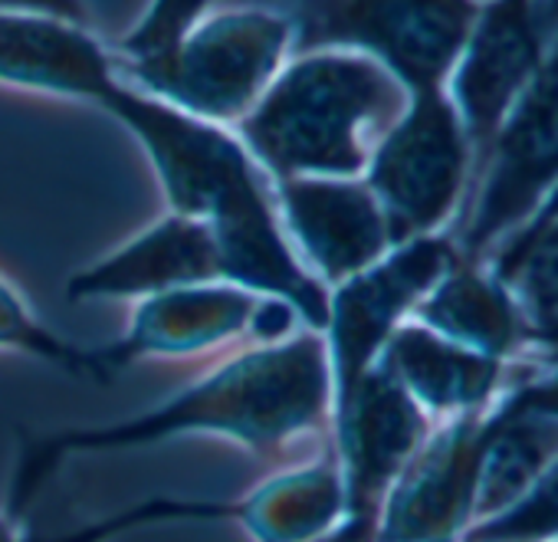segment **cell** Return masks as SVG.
Instances as JSON below:
<instances>
[{"mask_svg": "<svg viewBox=\"0 0 558 542\" xmlns=\"http://www.w3.org/2000/svg\"><path fill=\"white\" fill-rule=\"evenodd\" d=\"M460 542H558V457L515 503L473 522Z\"/></svg>", "mask_w": 558, "mask_h": 542, "instance_id": "cell-23", "label": "cell"}, {"mask_svg": "<svg viewBox=\"0 0 558 542\" xmlns=\"http://www.w3.org/2000/svg\"><path fill=\"white\" fill-rule=\"evenodd\" d=\"M555 457L558 418L519 405L512 392L496 398L489 408V427L480 457L473 522L515 503Z\"/></svg>", "mask_w": 558, "mask_h": 542, "instance_id": "cell-20", "label": "cell"}, {"mask_svg": "<svg viewBox=\"0 0 558 542\" xmlns=\"http://www.w3.org/2000/svg\"><path fill=\"white\" fill-rule=\"evenodd\" d=\"M512 293L532 349L558 359V191L486 256Z\"/></svg>", "mask_w": 558, "mask_h": 542, "instance_id": "cell-19", "label": "cell"}, {"mask_svg": "<svg viewBox=\"0 0 558 542\" xmlns=\"http://www.w3.org/2000/svg\"><path fill=\"white\" fill-rule=\"evenodd\" d=\"M493 408V405H489ZM489 408L437 421L391 483L375 542H460L473 526Z\"/></svg>", "mask_w": 558, "mask_h": 542, "instance_id": "cell-10", "label": "cell"}, {"mask_svg": "<svg viewBox=\"0 0 558 542\" xmlns=\"http://www.w3.org/2000/svg\"><path fill=\"white\" fill-rule=\"evenodd\" d=\"M119 83L112 47L86 21L0 8V86L99 109Z\"/></svg>", "mask_w": 558, "mask_h": 542, "instance_id": "cell-15", "label": "cell"}, {"mask_svg": "<svg viewBox=\"0 0 558 542\" xmlns=\"http://www.w3.org/2000/svg\"><path fill=\"white\" fill-rule=\"evenodd\" d=\"M210 8L214 0H148L142 17L112 47L122 76H135L161 63Z\"/></svg>", "mask_w": 558, "mask_h": 542, "instance_id": "cell-22", "label": "cell"}, {"mask_svg": "<svg viewBox=\"0 0 558 542\" xmlns=\"http://www.w3.org/2000/svg\"><path fill=\"white\" fill-rule=\"evenodd\" d=\"M378 365L417 401L430 421L486 411L509 372V362L473 352L417 320H408L395 329Z\"/></svg>", "mask_w": 558, "mask_h": 542, "instance_id": "cell-16", "label": "cell"}, {"mask_svg": "<svg viewBox=\"0 0 558 542\" xmlns=\"http://www.w3.org/2000/svg\"><path fill=\"white\" fill-rule=\"evenodd\" d=\"M558 191V34L489 142L473 201L453 237L460 256L483 260L506 233L529 220Z\"/></svg>", "mask_w": 558, "mask_h": 542, "instance_id": "cell-7", "label": "cell"}, {"mask_svg": "<svg viewBox=\"0 0 558 542\" xmlns=\"http://www.w3.org/2000/svg\"><path fill=\"white\" fill-rule=\"evenodd\" d=\"M0 8H17V11H44V14H60V17H73V21H86V4L83 0H0Z\"/></svg>", "mask_w": 558, "mask_h": 542, "instance_id": "cell-25", "label": "cell"}, {"mask_svg": "<svg viewBox=\"0 0 558 542\" xmlns=\"http://www.w3.org/2000/svg\"><path fill=\"white\" fill-rule=\"evenodd\" d=\"M555 34L558 11L545 0H480L447 76V96L463 119L476 168L512 103L542 67Z\"/></svg>", "mask_w": 558, "mask_h": 542, "instance_id": "cell-9", "label": "cell"}, {"mask_svg": "<svg viewBox=\"0 0 558 542\" xmlns=\"http://www.w3.org/2000/svg\"><path fill=\"white\" fill-rule=\"evenodd\" d=\"M214 522H236L250 542H319L345 522V483L332 444L256 483L246 496L214 499Z\"/></svg>", "mask_w": 558, "mask_h": 542, "instance_id": "cell-17", "label": "cell"}, {"mask_svg": "<svg viewBox=\"0 0 558 542\" xmlns=\"http://www.w3.org/2000/svg\"><path fill=\"white\" fill-rule=\"evenodd\" d=\"M99 109L138 142L168 210L210 220L243 194L269 184L230 125L191 116L125 76Z\"/></svg>", "mask_w": 558, "mask_h": 542, "instance_id": "cell-6", "label": "cell"}, {"mask_svg": "<svg viewBox=\"0 0 558 542\" xmlns=\"http://www.w3.org/2000/svg\"><path fill=\"white\" fill-rule=\"evenodd\" d=\"M395 243L447 233L476 178V155L447 89L408 93L362 171Z\"/></svg>", "mask_w": 558, "mask_h": 542, "instance_id": "cell-4", "label": "cell"}, {"mask_svg": "<svg viewBox=\"0 0 558 542\" xmlns=\"http://www.w3.org/2000/svg\"><path fill=\"white\" fill-rule=\"evenodd\" d=\"M272 201L290 243L326 290L362 274L395 246L388 217L365 178L272 181Z\"/></svg>", "mask_w": 558, "mask_h": 542, "instance_id": "cell-12", "label": "cell"}, {"mask_svg": "<svg viewBox=\"0 0 558 542\" xmlns=\"http://www.w3.org/2000/svg\"><path fill=\"white\" fill-rule=\"evenodd\" d=\"M457 256L450 233L414 237L329 290L323 339L332 369V408L378 365L395 329L414 316Z\"/></svg>", "mask_w": 558, "mask_h": 542, "instance_id": "cell-8", "label": "cell"}, {"mask_svg": "<svg viewBox=\"0 0 558 542\" xmlns=\"http://www.w3.org/2000/svg\"><path fill=\"white\" fill-rule=\"evenodd\" d=\"M545 4H551V8H555V11H558V0H545Z\"/></svg>", "mask_w": 558, "mask_h": 542, "instance_id": "cell-28", "label": "cell"}, {"mask_svg": "<svg viewBox=\"0 0 558 542\" xmlns=\"http://www.w3.org/2000/svg\"><path fill=\"white\" fill-rule=\"evenodd\" d=\"M293 53L296 34L287 8L250 0L210 8L161 63L125 80L191 116L233 129Z\"/></svg>", "mask_w": 558, "mask_h": 542, "instance_id": "cell-3", "label": "cell"}, {"mask_svg": "<svg viewBox=\"0 0 558 542\" xmlns=\"http://www.w3.org/2000/svg\"><path fill=\"white\" fill-rule=\"evenodd\" d=\"M332 431V369L326 339L303 329L283 342L240 346L161 405L96 427H66L24 444L8 506L27 513L47 477L73 454H109L174 437H220L256 457Z\"/></svg>", "mask_w": 558, "mask_h": 542, "instance_id": "cell-1", "label": "cell"}, {"mask_svg": "<svg viewBox=\"0 0 558 542\" xmlns=\"http://www.w3.org/2000/svg\"><path fill=\"white\" fill-rule=\"evenodd\" d=\"M31 529L24 526V516L14 513L8 503L0 506V542H27Z\"/></svg>", "mask_w": 558, "mask_h": 542, "instance_id": "cell-26", "label": "cell"}, {"mask_svg": "<svg viewBox=\"0 0 558 542\" xmlns=\"http://www.w3.org/2000/svg\"><path fill=\"white\" fill-rule=\"evenodd\" d=\"M430 431L434 421L381 365L332 408L329 444L342 470L349 522L375 529L391 483Z\"/></svg>", "mask_w": 558, "mask_h": 542, "instance_id": "cell-11", "label": "cell"}, {"mask_svg": "<svg viewBox=\"0 0 558 542\" xmlns=\"http://www.w3.org/2000/svg\"><path fill=\"white\" fill-rule=\"evenodd\" d=\"M296 50H352L408 93L447 89L480 0H290Z\"/></svg>", "mask_w": 558, "mask_h": 542, "instance_id": "cell-5", "label": "cell"}, {"mask_svg": "<svg viewBox=\"0 0 558 542\" xmlns=\"http://www.w3.org/2000/svg\"><path fill=\"white\" fill-rule=\"evenodd\" d=\"M404 103L408 89L372 57L296 50L233 132L269 181L362 178Z\"/></svg>", "mask_w": 558, "mask_h": 542, "instance_id": "cell-2", "label": "cell"}, {"mask_svg": "<svg viewBox=\"0 0 558 542\" xmlns=\"http://www.w3.org/2000/svg\"><path fill=\"white\" fill-rule=\"evenodd\" d=\"M0 352L47 362L76 378L106 382L96 349H86L60 336L50 323H44L24 290L8 274H0Z\"/></svg>", "mask_w": 558, "mask_h": 542, "instance_id": "cell-21", "label": "cell"}, {"mask_svg": "<svg viewBox=\"0 0 558 542\" xmlns=\"http://www.w3.org/2000/svg\"><path fill=\"white\" fill-rule=\"evenodd\" d=\"M220 280L217 243L207 220L168 210L80 266L66 280L70 303H142L158 293Z\"/></svg>", "mask_w": 558, "mask_h": 542, "instance_id": "cell-14", "label": "cell"}, {"mask_svg": "<svg viewBox=\"0 0 558 542\" xmlns=\"http://www.w3.org/2000/svg\"><path fill=\"white\" fill-rule=\"evenodd\" d=\"M256 303V293L227 280L197 284L132 303L125 333L109 346H96L106 382L148 359L227 356L240 346H250Z\"/></svg>", "mask_w": 558, "mask_h": 542, "instance_id": "cell-13", "label": "cell"}, {"mask_svg": "<svg viewBox=\"0 0 558 542\" xmlns=\"http://www.w3.org/2000/svg\"><path fill=\"white\" fill-rule=\"evenodd\" d=\"M27 542H80L73 532H63V535H27Z\"/></svg>", "mask_w": 558, "mask_h": 542, "instance_id": "cell-27", "label": "cell"}, {"mask_svg": "<svg viewBox=\"0 0 558 542\" xmlns=\"http://www.w3.org/2000/svg\"><path fill=\"white\" fill-rule=\"evenodd\" d=\"M411 320L509 365L525 349H532L512 293L486 260L457 256L447 274L430 287V293L417 303Z\"/></svg>", "mask_w": 558, "mask_h": 542, "instance_id": "cell-18", "label": "cell"}, {"mask_svg": "<svg viewBox=\"0 0 558 542\" xmlns=\"http://www.w3.org/2000/svg\"><path fill=\"white\" fill-rule=\"evenodd\" d=\"M509 392L515 395L519 405L558 418V359H555V365L545 369V372H525V375L515 382V388H509Z\"/></svg>", "mask_w": 558, "mask_h": 542, "instance_id": "cell-24", "label": "cell"}]
</instances>
